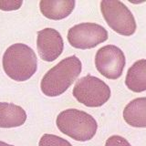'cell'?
I'll use <instances>...</instances> for the list:
<instances>
[{"label": "cell", "mask_w": 146, "mask_h": 146, "mask_svg": "<svg viewBox=\"0 0 146 146\" xmlns=\"http://www.w3.org/2000/svg\"><path fill=\"white\" fill-rule=\"evenodd\" d=\"M2 64L5 72L10 79L26 81L36 73L38 58L30 47L23 43H16L5 51Z\"/></svg>", "instance_id": "cell-2"}, {"label": "cell", "mask_w": 146, "mask_h": 146, "mask_svg": "<svg viewBox=\"0 0 146 146\" xmlns=\"http://www.w3.org/2000/svg\"><path fill=\"white\" fill-rule=\"evenodd\" d=\"M100 11L105 21L118 34L129 36L135 33L136 21L131 10L121 1L102 0Z\"/></svg>", "instance_id": "cell-5"}, {"label": "cell", "mask_w": 146, "mask_h": 146, "mask_svg": "<svg viewBox=\"0 0 146 146\" xmlns=\"http://www.w3.org/2000/svg\"><path fill=\"white\" fill-rule=\"evenodd\" d=\"M38 146H72L70 141L54 134H44L39 140Z\"/></svg>", "instance_id": "cell-13"}, {"label": "cell", "mask_w": 146, "mask_h": 146, "mask_svg": "<svg viewBox=\"0 0 146 146\" xmlns=\"http://www.w3.org/2000/svg\"><path fill=\"white\" fill-rule=\"evenodd\" d=\"M36 48L44 61L51 62L57 59L64 49V41L60 33L51 27L38 32Z\"/></svg>", "instance_id": "cell-8"}, {"label": "cell", "mask_w": 146, "mask_h": 146, "mask_svg": "<svg viewBox=\"0 0 146 146\" xmlns=\"http://www.w3.org/2000/svg\"><path fill=\"white\" fill-rule=\"evenodd\" d=\"M22 0H0V9L4 11L17 10L22 6Z\"/></svg>", "instance_id": "cell-14"}, {"label": "cell", "mask_w": 146, "mask_h": 146, "mask_svg": "<svg viewBox=\"0 0 146 146\" xmlns=\"http://www.w3.org/2000/svg\"><path fill=\"white\" fill-rule=\"evenodd\" d=\"M105 146H131L125 138L119 135H112L107 139Z\"/></svg>", "instance_id": "cell-15"}, {"label": "cell", "mask_w": 146, "mask_h": 146, "mask_svg": "<svg viewBox=\"0 0 146 146\" xmlns=\"http://www.w3.org/2000/svg\"><path fill=\"white\" fill-rule=\"evenodd\" d=\"M27 121V112L14 103L0 102V128H16Z\"/></svg>", "instance_id": "cell-10"}, {"label": "cell", "mask_w": 146, "mask_h": 146, "mask_svg": "<svg viewBox=\"0 0 146 146\" xmlns=\"http://www.w3.org/2000/svg\"><path fill=\"white\" fill-rule=\"evenodd\" d=\"M123 119L132 127L146 128V97L134 99L128 103L123 110Z\"/></svg>", "instance_id": "cell-11"}, {"label": "cell", "mask_w": 146, "mask_h": 146, "mask_svg": "<svg viewBox=\"0 0 146 146\" xmlns=\"http://www.w3.org/2000/svg\"><path fill=\"white\" fill-rule=\"evenodd\" d=\"M56 124L62 133L78 141L91 140L98 129L97 121L92 116L77 109L61 111L57 117Z\"/></svg>", "instance_id": "cell-3"}, {"label": "cell", "mask_w": 146, "mask_h": 146, "mask_svg": "<svg viewBox=\"0 0 146 146\" xmlns=\"http://www.w3.org/2000/svg\"><path fill=\"white\" fill-rule=\"evenodd\" d=\"M125 64L124 53L117 46H104L96 53V68L100 74L109 80L119 79L122 75Z\"/></svg>", "instance_id": "cell-7"}, {"label": "cell", "mask_w": 146, "mask_h": 146, "mask_svg": "<svg viewBox=\"0 0 146 146\" xmlns=\"http://www.w3.org/2000/svg\"><path fill=\"white\" fill-rule=\"evenodd\" d=\"M67 38L73 48L90 49L105 42L108 39V31L96 23H80L68 29Z\"/></svg>", "instance_id": "cell-6"}, {"label": "cell", "mask_w": 146, "mask_h": 146, "mask_svg": "<svg viewBox=\"0 0 146 146\" xmlns=\"http://www.w3.org/2000/svg\"><path fill=\"white\" fill-rule=\"evenodd\" d=\"M125 84L133 92H143L146 90V59L137 60L128 70Z\"/></svg>", "instance_id": "cell-12"}, {"label": "cell", "mask_w": 146, "mask_h": 146, "mask_svg": "<svg viewBox=\"0 0 146 146\" xmlns=\"http://www.w3.org/2000/svg\"><path fill=\"white\" fill-rule=\"evenodd\" d=\"M0 146H13V145H10V144L7 143H5V141H0Z\"/></svg>", "instance_id": "cell-16"}, {"label": "cell", "mask_w": 146, "mask_h": 146, "mask_svg": "<svg viewBox=\"0 0 146 146\" xmlns=\"http://www.w3.org/2000/svg\"><path fill=\"white\" fill-rule=\"evenodd\" d=\"M75 5L74 0H41L39 8L42 15L48 19L60 20L70 15Z\"/></svg>", "instance_id": "cell-9"}, {"label": "cell", "mask_w": 146, "mask_h": 146, "mask_svg": "<svg viewBox=\"0 0 146 146\" xmlns=\"http://www.w3.org/2000/svg\"><path fill=\"white\" fill-rule=\"evenodd\" d=\"M82 70V64L76 56L62 59L46 73L41 80L40 89L48 97H58L70 88Z\"/></svg>", "instance_id": "cell-1"}, {"label": "cell", "mask_w": 146, "mask_h": 146, "mask_svg": "<svg viewBox=\"0 0 146 146\" xmlns=\"http://www.w3.org/2000/svg\"><path fill=\"white\" fill-rule=\"evenodd\" d=\"M72 93L79 102L87 107L96 108L106 103L111 92L103 80L92 75H87L77 81Z\"/></svg>", "instance_id": "cell-4"}]
</instances>
